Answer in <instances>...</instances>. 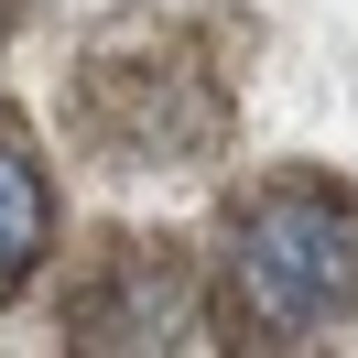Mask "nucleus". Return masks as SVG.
Here are the masks:
<instances>
[{"label":"nucleus","mask_w":358,"mask_h":358,"mask_svg":"<svg viewBox=\"0 0 358 358\" xmlns=\"http://www.w3.org/2000/svg\"><path fill=\"white\" fill-rule=\"evenodd\" d=\"M66 120L109 174H174V163H206L228 141V76L196 55L185 22H109L66 76Z\"/></svg>","instance_id":"f03ea898"},{"label":"nucleus","mask_w":358,"mask_h":358,"mask_svg":"<svg viewBox=\"0 0 358 358\" xmlns=\"http://www.w3.org/2000/svg\"><path fill=\"white\" fill-rule=\"evenodd\" d=\"M217 271H228L239 336L315 348L326 326L358 315V196L326 174H261L250 196H228Z\"/></svg>","instance_id":"f257e3e1"},{"label":"nucleus","mask_w":358,"mask_h":358,"mask_svg":"<svg viewBox=\"0 0 358 358\" xmlns=\"http://www.w3.org/2000/svg\"><path fill=\"white\" fill-rule=\"evenodd\" d=\"M66 336L98 348V358L206 348V282H196V261H185V239H152V228L87 239V261L66 271Z\"/></svg>","instance_id":"7ed1b4c3"},{"label":"nucleus","mask_w":358,"mask_h":358,"mask_svg":"<svg viewBox=\"0 0 358 358\" xmlns=\"http://www.w3.org/2000/svg\"><path fill=\"white\" fill-rule=\"evenodd\" d=\"M11 22H22V0H0V44H11Z\"/></svg>","instance_id":"39448f33"},{"label":"nucleus","mask_w":358,"mask_h":358,"mask_svg":"<svg viewBox=\"0 0 358 358\" xmlns=\"http://www.w3.org/2000/svg\"><path fill=\"white\" fill-rule=\"evenodd\" d=\"M44 239H55V185H44V163H33V141L0 120V304L33 282Z\"/></svg>","instance_id":"20e7f679"}]
</instances>
